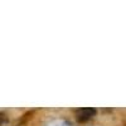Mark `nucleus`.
<instances>
[{"label":"nucleus","instance_id":"nucleus-2","mask_svg":"<svg viewBox=\"0 0 126 126\" xmlns=\"http://www.w3.org/2000/svg\"><path fill=\"white\" fill-rule=\"evenodd\" d=\"M8 124V116L4 112H0V126H5Z\"/></svg>","mask_w":126,"mask_h":126},{"label":"nucleus","instance_id":"nucleus-1","mask_svg":"<svg viewBox=\"0 0 126 126\" xmlns=\"http://www.w3.org/2000/svg\"><path fill=\"white\" fill-rule=\"evenodd\" d=\"M96 115V109L93 107H82L76 110V117L79 122H87Z\"/></svg>","mask_w":126,"mask_h":126}]
</instances>
